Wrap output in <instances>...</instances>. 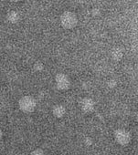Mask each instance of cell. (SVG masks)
<instances>
[{"label": "cell", "instance_id": "obj_1", "mask_svg": "<svg viewBox=\"0 0 138 155\" xmlns=\"http://www.w3.org/2000/svg\"><path fill=\"white\" fill-rule=\"evenodd\" d=\"M60 24L66 29H72L78 24L77 16L71 11H65L60 17Z\"/></svg>", "mask_w": 138, "mask_h": 155}, {"label": "cell", "instance_id": "obj_2", "mask_svg": "<svg viewBox=\"0 0 138 155\" xmlns=\"http://www.w3.org/2000/svg\"><path fill=\"white\" fill-rule=\"evenodd\" d=\"M37 102L31 96H24L19 101V107L21 111L25 113H31L35 110Z\"/></svg>", "mask_w": 138, "mask_h": 155}, {"label": "cell", "instance_id": "obj_3", "mask_svg": "<svg viewBox=\"0 0 138 155\" xmlns=\"http://www.w3.org/2000/svg\"><path fill=\"white\" fill-rule=\"evenodd\" d=\"M113 137L115 141L123 146H125L127 144L130 143L132 136L130 134V132L124 129H117L114 130L113 132Z\"/></svg>", "mask_w": 138, "mask_h": 155}, {"label": "cell", "instance_id": "obj_4", "mask_svg": "<svg viewBox=\"0 0 138 155\" xmlns=\"http://www.w3.org/2000/svg\"><path fill=\"white\" fill-rule=\"evenodd\" d=\"M56 87L60 91H66L71 86L70 78L63 73H58L55 77Z\"/></svg>", "mask_w": 138, "mask_h": 155}, {"label": "cell", "instance_id": "obj_5", "mask_svg": "<svg viewBox=\"0 0 138 155\" xmlns=\"http://www.w3.org/2000/svg\"><path fill=\"white\" fill-rule=\"evenodd\" d=\"M94 106H95L94 101L90 98H84L81 102L82 110L85 113H90V112L93 111Z\"/></svg>", "mask_w": 138, "mask_h": 155}, {"label": "cell", "instance_id": "obj_6", "mask_svg": "<svg viewBox=\"0 0 138 155\" xmlns=\"http://www.w3.org/2000/svg\"><path fill=\"white\" fill-rule=\"evenodd\" d=\"M52 113H53V115H54L56 118L60 119V118H62V117L65 115V113H66V109H65L64 106H62V105H60V104H58V105H55V106L53 107V109H52Z\"/></svg>", "mask_w": 138, "mask_h": 155}, {"label": "cell", "instance_id": "obj_7", "mask_svg": "<svg viewBox=\"0 0 138 155\" xmlns=\"http://www.w3.org/2000/svg\"><path fill=\"white\" fill-rule=\"evenodd\" d=\"M123 50L121 49V48H113V50H112V52H111V56H112V58L114 59V60H120L122 58H123Z\"/></svg>", "mask_w": 138, "mask_h": 155}, {"label": "cell", "instance_id": "obj_8", "mask_svg": "<svg viewBox=\"0 0 138 155\" xmlns=\"http://www.w3.org/2000/svg\"><path fill=\"white\" fill-rule=\"evenodd\" d=\"M8 19L11 23H16L19 19V14L16 11H11L8 15Z\"/></svg>", "mask_w": 138, "mask_h": 155}, {"label": "cell", "instance_id": "obj_9", "mask_svg": "<svg viewBox=\"0 0 138 155\" xmlns=\"http://www.w3.org/2000/svg\"><path fill=\"white\" fill-rule=\"evenodd\" d=\"M30 155H46V153L41 149H36L33 151H31Z\"/></svg>", "mask_w": 138, "mask_h": 155}, {"label": "cell", "instance_id": "obj_10", "mask_svg": "<svg viewBox=\"0 0 138 155\" xmlns=\"http://www.w3.org/2000/svg\"><path fill=\"white\" fill-rule=\"evenodd\" d=\"M42 68H43V64L40 62H37L34 65V69H36V70H41Z\"/></svg>", "mask_w": 138, "mask_h": 155}, {"label": "cell", "instance_id": "obj_11", "mask_svg": "<svg viewBox=\"0 0 138 155\" xmlns=\"http://www.w3.org/2000/svg\"><path fill=\"white\" fill-rule=\"evenodd\" d=\"M2 137H3V131H2L1 129H0V140L2 139Z\"/></svg>", "mask_w": 138, "mask_h": 155}, {"label": "cell", "instance_id": "obj_12", "mask_svg": "<svg viewBox=\"0 0 138 155\" xmlns=\"http://www.w3.org/2000/svg\"><path fill=\"white\" fill-rule=\"evenodd\" d=\"M137 121H138V112H137Z\"/></svg>", "mask_w": 138, "mask_h": 155}]
</instances>
